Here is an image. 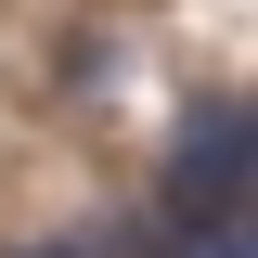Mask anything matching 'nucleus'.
Masks as SVG:
<instances>
[{
    "label": "nucleus",
    "mask_w": 258,
    "mask_h": 258,
    "mask_svg": "<svg viewBox=\"0 0 258 258\" xmlns=\"http://www.w3.org/2000/svg\"><path fill=\"white\" fill-rule=\"evenodd\" d=\"M245 181H258V103L207 91L168 142V220H220V207H245Z\"/></svg>",
    "instance_id": "1"
},
{
    "label": "nucleus",
    "mask_w": 258,
    "mask_h": 258,
    "mask_svg": "<svg viewBox=\"0 0 258 258\" xmlns=\"http://www.w3.org/2000/svg\"><path fill=\"white\" fill-rule=\"evenodd\" d=\"M155 258H258V220H245V207H220V220H168Z\"/></svg>",
    "instance_id": "2"
},
{
    "label": "nucleus",
    "mask_w": 258,
    "mask_h": 258,
    "mask_svg": "<svg viewBox=\"0 0 258 258\" xmlns=\"http://www.w3.org/2000/svg\"><path fill=\"white\" fill-rule=\"evenodd\" d=\"M39 258H64V245H39Z\"/></svg>",
    "instance_id": "3"
}]
</instances>
